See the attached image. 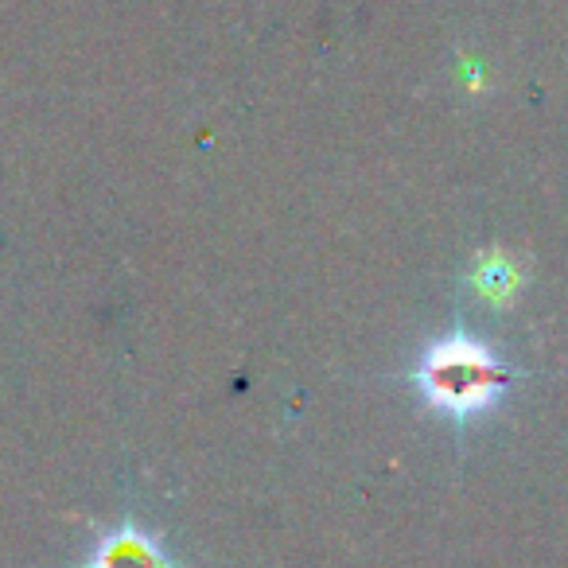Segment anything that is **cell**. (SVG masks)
Wrapping results in <instances>:
<instances>
[{
  "label": "cell",
  "mask_w": 568,
  "mask_h": 568,
  "mask_svg": "<svg viewBox=\"0 0 568 568\" xmlns=\"http://www.w3.org/2000/svg\"><path fill=\"white\" fill-rule=\"evenodd\" d=\"M413 382L425 394L433 409L448 413L456 420H467L475 413H487L506 394V366L471 335H448L433 343L425 358L413 371Z\"/></svg>",
  "instance_id": "6da1fadb"
},
{
  "label": "cell",
  "mask_w": 568,
  "mask_h": 568,
  "mask_svg": "<svg viewBox=\"0 0 568 568\" xmlns=\"http://www.w3.org/2000/svg\"><path fill=\"white\" fill-rule=\"evenodd\" d=\"M87 568H172L156 537L141 534L136 526H118L94 545Z\"/></svg>",
  "instance_id": "7a4b0ae2"
}]
</instances>
